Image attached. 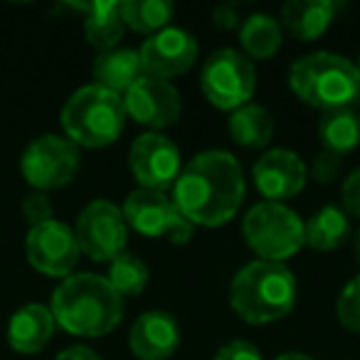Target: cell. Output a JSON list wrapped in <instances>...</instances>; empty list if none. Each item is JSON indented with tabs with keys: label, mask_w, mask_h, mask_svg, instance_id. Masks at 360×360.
<instances>
[{
	"label": "cell",
	"mask_w": 360,
	"mask_h": 360,
	"mask_svg": "<svg viewBox=\"0 0 360 360\" xmlns=\"http://www.w3.org/2000/svg\"><path fill=\"white\" fill-rule=\"evenodd\" d=\"M55 323L70 335L101 338L119 328L124 319V299L106 276L82 271L60 281L50 301Z\"/></svg>",
	"instance_id": "7a4b0ae2"
},
{
	"label": "cell",
	"mask_w": 360,
	"mask_h": 360,
	"mask_svg": "<svg viewBox=\"0 0 360 360\" xmlns=\"http://www.w3.org/2000/svg\"><path fill=\"white\" fill-rule=\"evenodd\" d=\"M245 245L262 262L286 264L306 247L304 220L286 202L262 200L252 205L242 217Z\"/></svg>",
	"instance_id": "8992f818"
},
{
	"label": "cell",
	"mask_w": 360,
	"mask_h": 360,
	"mask_svg": "<svg viewBox=\"0 0 360 360\" xmlns=\"http://www.w3.org/2000/svg\"><path fill=\"white\" fill-rule=\"evenodd\" d=\"M25 255L32 269L45 276L67 279L79 262V245L75 230L60 220H50L45 225L30 227L25 240Z\"/></svg>",
	"instance_id": "5bb4252c"
},
{
	"label": "cell",
	"mask_w": 360,
	"mask_h": 360,
	"mask_svg": "<svg viewBox=\"0 0 360 360\" xmlns=\"http://www.w3.org/2000/svg\"><path fill=\"white\" fill-rule=\"evenodd\" d=\"M274 360H314L309 353H301V350H286V353L276 355Z\"/></svg>",
	"instance_id": "836d02e7"
},
{
	"label": "cell",
	"mask_w": 360,
	"mask_h": 360,
	"mask_svg": "<svg viewBox=\"0 0 360 360\" xmlns=\"http://www.w3.org/2000/svg\"><path fill=\"white\" fill-rule=\"evenodd\" d=\"M247 180L230 150L207 148L193 155L173 186V202L193 227L215 230L232 222L242 210Z\"/></svg>",
	"instance_id": "6da1fadb"
},
{
	"label": "cell",
	"mask_w": 360,
	"mask_h": 360,
	"mask_svg": "<svg viewBox=\"0 0 360 360\" xmlns=\"http://www.w3.org/2000/svg\"><path fill=\"white\" fill-rule=\"evenodd\" d=\"M129 225L121 212V207L111 200H91L82 207L75 225V237L79 252L91 262L109 264L119 255L126 252L129 245Z\"/></svg>",
	"instance_id": "30bf717a"
},
{
	"label": "cell",
	"mask_w": 360,
	"mask_h": 360,
	"mask_svg": "<svg viewBox=\"0 0 360 360\" xmlns=\"http://www.w3.org/2000/svg\"><path fill=\"white\" fill-rule=\"evenodd\" d=\"M129 230L148 240H170L173 245H188L195 235V227L183 217L168 193L136 188L121 205Z\"/></svg>",
	"instance_id": "ba28073f"
},
{
	"label": "cell",
	"mask_w": 360,
	"mask_h": 360,
	"mask_svg": "<svg viewBox=\"0 0 360 360\" xmlns=\"http://www.w3.org/2000/svg\"><path fill=\"white\" fill-rule=\"evenodd\" d=\"M180 323L168 311H143L131 323L129 350L136 360H168L180 348Z\"/></svg>",
	"instance_id": "2e32d148"
},
{
	"label": "cell",
	"mask_w": 360,
	"mask_h": 360,
	"mask_svg": "<svg viewBox=\"0 0 360 360\" xmlns=\"http://www.w3.org/2000/svg\"><path fill=\"white\" fill-rule=\"evenodd\" d=\"M212 360H264L259 353V348H257L252 340H230V343L220 345L217 348V353L212 355Z\"/></svg>",
	"instance_id": "4dcf8cb0"
},
{
	"label": "cell",
	"mask_w": 360,
	"mask_h": 360,
	"mask_svg": "<svg viewBox=\"0 0 360 360\" xmlns=\"http://www.w3.org/2000/svg\"><path fill=\"white\" fill-rule=\"evenodd\" d=\"M340 205L348 217L360 220V165L345 175L343 186H340Z\"/></svg>",
	"instance_id": "f546056e"
},
{
	"label": "cell",
	"mask_w": 360,
	"mask_h": 360,
	"mask_svg": "<svg viewBox=\"0 0 360 360\" xmlns=\"http://www.w3.org/2000/svg\"><path fill=\"white\" fill-rule=\"evenodd\" d=\"M91 75H94V79H96L94 84L124 96L126 91L143 77L139 50L114 47V50L99 52L94 65H91Z\"/></svg>",
	"instance_id": "ffe728a7"
},
{
	"label": "cell",
	"mask_w": 360,
	"mask_h": 360,
	"mask_svg": "<svg viewBox=\"0 0 360 360\" xmlns=\"http://www.w3.org/2000/svg\"><path fill=\"white\" fill-rule=\"evenodd\" d=\"M20 210L30 227L45 225V222L55 220V217H52V202H50V198H47V193L35 191V193H30V195H25Z\"/></svg>",
	"instance_id": "f1b7e54d"
},
{
	"label": "cell",
	"mask_w": 360,
	"mask_h": 360,
	"mask_svg": "<svg viewBox=\"0 0 360 360\" xmlns=\"http://www.w3.org/2000/svg\"><path fill=\"white\" fill-rule=\"evenodd\" d=\"M124 106L129 119L155 134L175 126L183 116V96L178 86L173 82L155 79L148 75H143L126 91Z\"/></svg>",
	"instance_id": "7c38bea8"
},
{
	"label": "cell",
	"mask_w": 360,
	"mask_h": 360,
	"mask_svg": "<svg viewBox=\"0 0 360 360\" xmlns=\"http://www.w3.org/2000/svg\"><path fill=\"white\" fill-rule=\"evenodd\" d=\"M60 124L65 139L77 148H106L124 134V96L99 84H86L65 101Z\"/></svg>",
	"instance_id": "5b68a950"
},
{
	"label": "cell",
	"mask_w": 360,
	"mask_h": 360,
	"mask_svg": "<svg viewBox=\"0 0 360 360\" xmlns=\"http://www.w3.org/2000/svg\"><path fill=\"white\" fill-rule=\"evenodd\" d=\"M252 180L264 200L286 202L309 183V165L291 148H269L252 165Z\"/></svg>",
	"instance_id": "9a60e30c"
},
{
	"label": "cell",
	"mask_w": 360,
	"mask_h": 360,
	"mask_svg": "<svg viewBox=\"0 0 360 360\" xmlns=\"http://www.w3.org/2000/svg\"><path fill=\"white\" fill-rule=\"evenodd\" d=\"M353 252H355V262L360 264V230L355 232V237H353Z\"/></svg>",
	"instance_id": "e575fe53"
},
{
	"label": "cell",
	"mask_w": 360,
	"mask_h": 360,
	"mask_svg": "<svg viewBox=\"0 0 360 360\" xmlns=\"http://www.w3.org/2000/svg\"><path fill=\"white\" fill-rule=\"evenodd\" d=\"M77 11L84 13V40L99 52L119 47L121 37L126 32V25L121 20V3H86L77 6Z\"/></svg>",
	"instance_id": "7402d4cb"
},
{
	"label": "cell",
	"mask_w": 360,
	"mask_h": 360,
	"mask_svg": "<svg viewBox=\"0 0 360 360\" xmlns=\"http://www.w3.org/2000/svg\"><path fill=\"white\" fill-rule=\"evenodd\" d=\"M175 6L168 0H126L121 3V20L139 35H155L170 27Z\"/></svg>",
	"instance_id": "d4e9b609"
},
{
	"label": "cell",
	"mask_w": 360,
	"mask_h": 360,
	"mask_svg": "<svg viewBox=\"0 0 360 360\" xmlns=\"http://www.w3.org/2000/svg\"><path fill=\"white\" fill-rule=\"evenodd\" d=\"M289 89L314 109H353L360 101V72L355 62L335 52H311L289 67Z\"/></svg>",
	"instance_id": "277c9868"
},
{
	"label": "cell",
	"mask_w": 360,
	"mask_h": 360,
	"mask_svg": "<svg viewBox=\"0 0 360 360\" xmlns=\"http://www.w3.org/2000/svg\"><path fill=\"white\" fill-rule=\"evenodd\" d=\"M340 170H343V158L328 150H321L314 155V163H311V178L319 183V186H330L340 178Z\"/></svg>",
	"instance_id": "83f0119b"
},
{
	"label": "cell",
	"mask_w": 360,
	"mask_h": 360,
	"mask_svg": "<svg viewBox=\"0 0 360 360\" xmlns=\"http://www.w3.org/2000/svg\"><path fill=\"white\" fill-rule=\"evenodd\" d=\"M242 22L240 13H237L235 6H230V3H225V6H217L215 11H212V25L217 27V30H237Z\"/></svg>",
	"instance_id": "1f68e13d"
},
{
	"label": "cell",
	"mask_w": 360,
	"mask_h": 360,
	"mask_svg": "<svg viewBox=\"0 0 360 360\" xmlns=\"http://www.w3.org/2000/svg\"><path fill=\"white\" fill-rule=\"evenodd\" d=\"M299 299V281L289 264L255 259L240 266L230 281V309L250 326L286 319Z\"/></svg>",
	"instance_id": "3957f363"
},
{
	"label": "cell",
	"mask_w": 360,
	"mask_h": 360,
	"mask_svg": "<svg viewBox=\"0 0 360 360\" xmlns=\"http://www.w3.org/2000/svg\"><path fill=\"white\" fill-rule=\"evenodd\" d=\"M55 360H101V358L91 348H86V345H72V348L62 350Z\"/></svg>",
	"instance_id": "d6a6232c"
},
{
	"label": "cell",
	"mask_w": 360,
	"mask_h": 360,
	"mask_svg": "<svg viewBox=\"0 0 360 360\" xmlns=\"http://www.w3.org/2000/svg\"><path fill=\"white\" fill-rule=\"evenodd\" d=\"M82 168V153L70 139L45 134L25 148L20 158L22 178L37 193L62 191L77 178Z\"/></svg>",
	"instance_id": "9c48e42d"
},
{
	"label": "cell",
	"mask_w": 360,
	"mask_h": 360,
	"mask_svg": "<svg viewBox=\"0 0 360 360\" xmlns=\"http://www.w3.org/2000/svg\"><path fill=\"white\" fill-rule=\"evenodd\" d=\"M198 55H200V45H198L195 35L173 25L150 35L139 47L143 75L165 82L191 72L198 62Z\"/></svg>",
	"instance_id": "4fadbf2b"
},
{
	"label": "cell",
	"mask_w": 360,
	"mask_h": 360,
	"mask_svg": "<svg viewBox=\"0 0 360 360\" xmlns=\"http://www.w3.org/2000/svg\"><path fill=\"white\" fill-rule=\"evenodd\" d=\"M355 67H358V72H360V52H358V60H355Z\"/></svg>",
	"instance_id": "d590c367"
},
{
	"label": "cell",
	"mask_w": 360,
	"mask_h": 360,
	"mask_svg": "<svg viewBox=\"0 0 360 360\" xmlns=\"http://www.w3.org/2000/svg\"><path fill=\"white\" fill-rule=\"evenodd\" d=\"M150 279V271L146 266V262L141 257L131 255V252H124L116 259L109 262V274H106V281L114 286V291L126 299V296H139L146 291Z\"/></svg>",
	"instance_id": "484cf974"
},
{
	"label": "cell",
	"mask_w": 360,
	"mask_h": 360,
	"mask_svg": "<svg viewBox=\"0 0 360 360\" xmlns=\"http://www.w3.org/2000/svg\"><path fill=\"white\" fill-rule=\"evenodd\" d=\"M237 37H240L242 55L247 60L257 62H269L279 55L281 45H284V27H281L279 18L271 13H252L237 27Z\"/></svg>",
	"instance_id": "d6986e66"
},
{
	"label": "cell",
	"mask_w": 360,
	"mask_h": 360,
	"mask_svg": "<svg viewBox=\"0 0 360 360\" xmlns=\"http://www.w3.org/2000/svg\"><path fill=\"white\" fill-rule=\"evenodd\" d=\"M335 319L345 330L360 335V274H355L340 289L335 299Z\"/></svg>",
	"instance_id": "4316f807"
},
{
	"label": "cell",
	"mask_w": 360,
	"mask_h": 360,
	"mask_svg": "<svg viewBox=\"0 0 360 360\" xmlns=\"http://www.w3.org/2000/svg\"><path fill=\"white\" fill-rule=\"evenodd\" d=\"M227 134L240 148L264 150L274 139V116L266 106L247 104L232 111L230 121H227Z\"/></svg>",
	"instance_id": "44dd1931"
},
{
	"label": "cell",
	"mask_w": 360,
	"mask_h": 360,
	"mask_svg": "<svg viewBox=\"0 0 360 360\" xmlns=\"http://www.w3.org/2000/svg\"><path fill=\"white\" fill-rule=\"evenodd\" d=\"M319 141L323 150L348 155L360 146V116L353 109L326 111L319 121Z\"/></svg>",
	"instance_id": "cb8c5ba5"
},
{
	"label": "cell",
	"mask_w": 360,
	"mask_h": 360,
	"mask_svg": "<svg viewBox=\"0 0 360 360\" xmlns=\"http://www.w3.org/2000/svg\"><path fill=\"white\" fill-rule=\"evenodd\" d=\"M55 316L50 306L27 304L13 314L8 323V343L15 353L35 355L47 348V343L55 335Z\"/></svg>",
	"instance_id": "ac0fdd59"
},
{
	"label": "cell",
	"mask_w": 360,
	"mask_h": 360,
	"mask_svg": "<svg viewBox=\"0 0 360 360\" xmlns=\"http://www.w3.org/2000/svg\"><path fill=\"white\" fill-rule=\"evenodd\" d=\"M200 91L215 109L230 114L252 104L257 91L255 62L232 47L210 52L200 70Z\"/></svg>",
	"instance_id": "52a82bcc"
},
{
	"label": "cell",
	"mask_w": 360,
	"mask_h": 360,
	"mask_svg": "<svg viewBox=\"0 0 360 360\" xmlns=\"http://www.w3.org/2000/svg\"><path fill=\"white\" fill-rule=\"evenodd\" d=\"M306 247L316 252H335L348 242L350 220L338 205H323L304 222Z\"/></svg>",
	"instance_id": "603a6c76"
},
{
	"label": "cell",
	"mask_w": 360,
	"mask_h": 360,
	"mask_svg": "<svg viewBox=\"0 0 360 360\" xmlns=\"http://www.w3.org/2000/svg\"><path fill=\"white\" fill-rule=\"evenodd\" d=\"M343 3L335 0H289L279 13V22L294 40L314 42L328 32Z\"/></svg>",
	"instance_id": "e0dca14e"
},
{
	"label": "cell",
	"mask_w": 360,
	"mask_h": 360,
	"mask_svg": "<svg viewBox=\"0 0 360 360\" xmlns=\"http://www.w3.org/2000/svg\"><path fill=\"white\" fill-rule=\"evenodd\" d=\"M129 170L143 191L168 193L183 170V155L173 139L155 131L136 136L129 148Z\"/></svg>",
	"instance_id": "8fae6325"
}]
</instances>
